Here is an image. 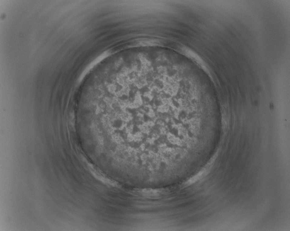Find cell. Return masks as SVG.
<instances>
[{
	"label": "cell",
	"instance_id": "6da1fadb",
	"mask_svg": "<svg viewBox=\"0 0 290 231\" xmlns=\"http://www.w3.org/2000/svg\"><path fill=\"white\" fill-rule=\"evenodd\" d=\"M205 172V171L204 170H202L201 172H200L198 173L197 174V175L194 176L193 177H192L191 179L187 181L185 184L187 185H190L196 182V181H198V180L201 179L202 177H203V176L204 175Z\"/></svg>",
	"mask_w": 290,
	"mask_h": 231
}]
</instances>
